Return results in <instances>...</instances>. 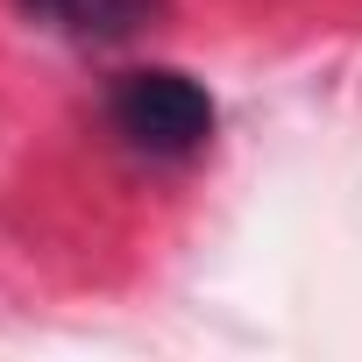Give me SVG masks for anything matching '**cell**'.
Segmentation results:
<instances>
[{"label": "cell", "mask_w": 362, "mask_h": 362, "mask_svg": "<svg viewBox=\"0 0 362 362\" xmlns=\"http://www.w3.org/2000/svg\"><path fill=\"white\" fill-rule=\"evenodd\" d=\"M107 121L114 135L149 156V163H185L214 142V93L192 71H170V64H142L121 71L107 93Z\"/></svg>", "instance_id": "cell-1"}, {"label": "cell", "mask_w": 362, "mask_h": 362, "mask_svg": "<svg viewBox=\"0 0 362 362\" xmlns=\"http://www.w3.org/2000/svg\"><path fill=\"white\" fill-rule=\"evenodd\" d=\"M22 8L36 22L78 36V43H121V36H135V29L156 22L163 0H22Z\"/></svg>", "instance_id": "cell-2"}]
</instances>
